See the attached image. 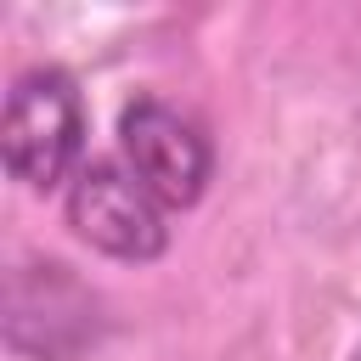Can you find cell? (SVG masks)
Here are the masks:
<instances>
[{
    "mask_svg": "<svg viewBox=\"0 0 361 361\" xmlns=\"http://www.w3.org/2000/svg\"><path fill=\"white\" fill-rule=\"evenodd\" d=\"M85 152V96L68 68L45 62L11 79L6 113H0V158L6 175L28 192H56L79 175Z\"/></svg>",
    "mask_w": 361,
    "mask_h": 361,
    "instance_id": "6da1fadb",
    "label": "cell"
},
{
    "mask_svg": "<svg viewBox=\"0 0 361 361\" xmlns=\"http://www.w3.org/2000/svg\"><path fill=\"white\" fill-rule=\"evenodd\" d=\"M62 214H68V231L79 243H90L96 254L124 259V265H152L169 248L164 203L135 180V169L124 158L79 164V175L68 180Z\"/></svg>",
    "mask_w": 361,
    "mask_h": 361,
    "instance_id": "7a4b0ae2",
    "label": "cell"
},
{
    "mask_svg": "<svg viewBox=\"0 0 361 361\" xmlns=\"http://www.w3.org/2000/svg\"><path fill=\"white\" fill-rule=\"evenodd\" d=\"M102 293L62 259H28L6 282V344L34 361H73L102 338Z\"/></svg>",
    "mask_w": 361,
    "mask_h": 361,
    "instance_id": "3957f363",
    "label": "cell"
},
{
    "mask_svg": "<svg viewBox=\"0 0 361 361\" xmlns=\"http://www.w3.org/2000/svg\"><path fill=\"white\" fill-rule=\"evenodd\" d=\"M118 152L164 209H192L214 180L209 130L164 96H135L118 113Z\"/></svg>",
    "mask_w": 361,
    "mask_h": 361,
    "instance_id": "277c9868",
    "label": "cell"
},
{
    "mask_svg": "<svg viewBox=\"0 0 361 361\" xmlns=\"http://www.w3.org/2000/svg\"><path fill=\"white\" fill-rule=\"evenodd\" d=\"M350 361H361V344H355V350H350Z\"/></svg>",
    "mask_w": 361,
    "mask_h": 361,
    "instance_id": "5b68a950",
    "label": "cell"
}]
</instances>
